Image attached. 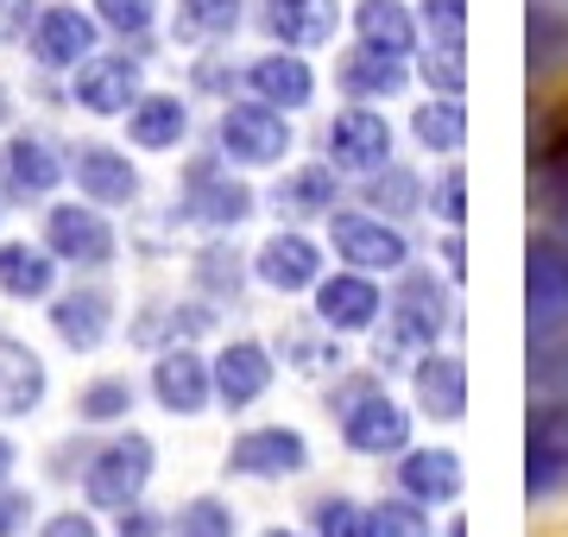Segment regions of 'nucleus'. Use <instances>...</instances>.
I'll return each instance as SVG.
<instances>
[{
	"mask_svg": "<svg viewBox=\"0 0 568 537\" xmlns=\"http://www.w3.org/2000/svg\"><path fill=\"white\" fill-rule=\"evenodd\" d=\"M424 83L443 89V95H462V83H467L462 44H436V39H429V51H424Z\"/></svg>",
	"mask_w": 568,
	"mask_h": 537,
	"instance_id": "nucleus-43",
	"label": "nucleus"
},
{
	"mask_svg": "<svg viewBox=\"0 0 568 537\" xmlns=\"http://www.w3.org/2000/svg\"><path fill=\"white\" fill-rule=\"evenodd\" d=\"M310 531L316 537H366V513L347 494H323L310 506Z\"/></svg>",
	"mask_w": 568,
	"mask_h": 537,
	"instance_id": "nucleus-40",
	"label": "nucleus"
},
{
	"mask_svg": "<svg viewBox=\"0 0 568 537\" xmlns=\"http://www.w3.org/2000/svg\"><path fill=\"white\" fill-rule=\"evenodd\" d=\"M328 165L335 171H361L373 178L379 165H392V126L379 108H342L335 121H328Z\"/></svg>",
	"mask_w": 568,
	"mask_h": 537,
	"instance_id": "nucleus-5",
	"label": "nucleus"
},
{
	"mask_svg": "<svg viewBox=\"0 0 568 537\" xmlns=\"http://www.w3.org/2000/svg\"><path fill=\"white\" fill-rule=\"evenodd\" d=\"M246 89H253L260 102L291 114V108H304L310 95H316V77H310V63L297 58V51H265V58L246 63Z\"/></svg>",
	"mask_w": 568,
	"mask_h": 537,
	"instance_id": "nucleus-25",
	"label": "nucleus"
},
{
	"mask_svg": "<svg viewBox=\"0 0 568 537\" xmlns=\"http://www.w3.org/2000/svg\"><path fill=\"white\" fill-rule=\"evenodd\" d=\"M13 455H20V449H13V443L0 436V487H7V475H13Z\"/></svg>",
	"mask_w": 568,
	"mask_h": 537,
	"instance_id": "nucleus-51",
	"label": "nucleus"
},
{
	"mask_svg": "<svg viewBox=\"0 0 568 537\" xmlns=\"http://www.w3.org/2000/svg\"><path fill=\"white\" fill-rule=\"evenodd\" d=\"M429 209H436L448 227L467 222V178H462V165H448L443 178H436V203H429Z\"/></svg>",
	"mask_w": 568,
	"mask_h": 537,
	"instance_id": "nucleus-45",
	"label": "nucleus"
},
{
	"mask_svg": "<svg viewBox=\"0 0 568 537\" xmlns=\"http://www.w3.org/2000/svg\"><path fill=\"white\" fill-rule=\"evenodd\" d=\"M241 26V0H178L183 39H227Z\"/></svg>",
	"mask_w": 568,
	"mask_h": 537,
	"instance_id": "nucleus-35",
	"label": "nucleus"
},
{
	"mask_svg": "<svg viewBox=\"0 0 568 537\" xmlns=\"http://www.w3.org/2000/svg\"><path fill=\"white\" fill-rule=\"evenodd\" d=\"M272 354L260 342H227L215 354V398H222L227 412H246V405H260L265 386H272Z\"/></svg>",
	"mask_w": 568,
	"mask_h": 537,
	"instance_id": "nucleus-16",
	"label": "nucleus"
},
{
	"mask_svg": "<svg viewBox=\"0 0 568 537\" xmlns=\"http://www.w3.org/2000/svg\"><path fill=\"white\" fill-rule=\"evenodd\" d=\"M39 537H102V531H95V518L89 513H58V518H44Z\"/></svg>",
	"mask_w": 568,
	"mask_h": 537,
	"instance_id": "nucleus-48",
	"label": "nucleus"
},
{
	"mask_svg": "<svg viewBox=\"0 0 568 537\" xmlns=\"http://www.w3.org/2000/svg\"><path fill=\"white\" fill-rule=\"evenodd\" d=\"M51 285H58V253L51 247H26V241L0 247V291L7 297L39 304V297H51Z\"/></svg>",
	"mask_w": 568,
	"mask_h": 537,
	"instance_id": "nucleus-28",
	"label": "nucleus"
},
{
	"mask_svg": "<svg viewBox=\"0 0 568 537\" xmlns=\"http://www.w3.org/2000/svg\"><path fill=\"white\" fill-rule=\"evenodd\" d=\"M291 354H297L304 373H335L342 367V348H335V342H316V335H291Z\"/></svg>",
	"mask_w": 568,
	"mask_h": 537,
	"instance_id": "nucleus-46",
	"label": "nucleus"
},
{
	"mask_svg": "<svg viewBox=\"0 0 568 537\" xmlns=\"http://www.w3.org/2000/svg\"><path fill=\"white\" fill-rule=\"evenodd\" d=\"M227 468L246 480H284V475H304L310 468V443L297 430H284V424H265V430H246L234 436V449H227Z\"/></svg>",
	"mask_w": 568,
	"mask_h": 537,
	"instance_id": "nucleus-9",
	"label": "nucleus"
},
{
	"mask_svg": "<svg viewBox=\"0 0 568 537\" xmlns=\"http://www.w3.org/2000/svg\"><path fill=\"white\" fill-rule=\"evenodd\" d=\"M386 297L373 285V272H335V278H316V323L342 335H361L379 323Z\"/></svg>",
	"mask_w": 568,
	"mask_h": 537,
	"instance_id": "nucleus-11",
	"label": "nucleus"
},
{
	"mask_svg": "<svg viewBox=\"0 0 568 537\" xmlns=\"http://www.w3.org/2000/svg\"><path fill=\"white\" fill-rule=\"evenodd\" d=\"M366 537H429V518L417 499H379L366 506Z\"/></svg>",
	"mask_w": 568,
	"mask_h": 537,
	"instance_id": "nucleus-38",
	"label": "nucleus"
},
{
	"mask_svg": "<svg viewBox=\"0 0 568 537\" xmlns=\"http://www.w3.org/2000/svg\"><path fill=\"white\" fill-rule=\"evenodd\" d=\"M171 537H234V506L215 499V494L190 499L178 513V525H171Z\"/></svg>",
	"mask_w": 568,
	"mask_h": 537,
	"instance_id": "nucleus-39",
	"label": "nucleus"
},
{
	"mask_svg": "<svg viewBox=\"0 0 568 537\" xmlns=\"http://www.w3.org/2000/svg\"><path fill=\"white\" fill-rule=\"evenodd\" d=\"M410 393H417V412H429L436 424H462L467 417V367L455 354H429L410 367Z\"/></svg>",
	"mask_w": 568,
	"mask_h": 537,
	"instance_id": "nucleus-22",
	"label": "nucleus"
},
{
	"mask_svg": "<svg viewBox=\"0 0 568 537\" xmlns=\"http://www.w3.org/2000/svg\"><path fill=\"white\" fill-rule=\"evenodd\" d=\"M537 209H544V222L568 241V140L556 152H544V165H537Z\"/></svg>",
	"mask_w": 568,
	"mask_h": 537,
	"instance_id": "nucleus-33",
	"label": "nucleus"
},
{
	"mask_svg": "<svg viewBox=\"0 0 568 537\" xmlns=\"http://www.w3.org/2000/svg\"><path fill=\"white\" fill-rule=\"evenodd\" d=\"M26 518H32V499H26V494H7V487H0V537L26 531Z\"/></svg>",
	"mask_w": 568,
	"mask_h": 537,
	"instance_id": "nucleus-47",
	"label": "nucleus"
},
{
	"mask_svg": "<svg viewBox=\"0 0 568 537\" xmlns=\"http://www.w3.org/2000/svg\"><path fill=\"white\" fill-rule=\"evenodd\" d=\"M183 215L203 227H234L253 215V190L241 178H222L215 165H196L190 171V196H183Z\"/></svg>",
	"mask_w": 568,
	"mask_h": 537,
	"instance_id": "nucleus-20",
	"label": "nucleus"
},
{
	"mask_svg": "<svg viewBox=\"0 0 568 537\" xmlns=\"http://www.w3.org/2000/svg\"><path fill=\"white\" fill-rule=\"evenodd\" d=\"M241 260H234V247H203L196 253V285L209 291V297H234L241 291Z\"/></svg>",
	"mask_w": 568,
	"mask_h": 537,
	"instance_id": "nucleus-41",
	"label": "nucleus"
},
{
	"mask_svg": "<svg viewBox=\"0 0 568 537\" xmlns=\"http://www.w3.org/2000/svg\"><path fill=\"white\" fill-rule=\"evenodd\" d=\"M410 133H417V145H424V152H443V159H455V152L467 145V108H462V95L417 102V114H410Z\"/></svg>",
	"mask_w": 568,
	"mask_h": 537,
	"instance_id": "nucleus-30",
	"label": "nucleus"
},
{
	"mask_svg": "<svg viewBox=\"0 0 568 537\" xmlns=\"http://www.w3.org/2000/svg\"><path fill=\"white\" fill-rule=\"evenodd\" d=\"M121 537H159V518H145L140 506H126V513H121Z\"/></svg>",
	"mask_w": 568,
	"mask_h": 537,
	"instance_id": "nucleus-49",
	"label": "nucleus"
},
{
	"mask_svg": "<svg viewBox=\"0 0 568 537\" xmlns=\"http://www.w3.org/2000/svg\"><path fill=\"white\" fill-rule=\"evenodd\" d=\"M13 121V102H7V89H0V126Z\"/></svg>",
	"mask_w": 568,
	"mask_h": 537,
	"instance_id": "nucleus-52",
	"label": "nucleus"
},
{
	"mask_svg": "<svg viewBox=\"0 0 568 537\" xmlns=\"http://www.w3.org/2000/svg\"><path fill=\"white\" fill-rule=\"evenodd\" d=\"M215 330V311H178V304H164V311H145L140 323H133V342L140 348H159L164 335H171V348H183L190 335Z\"/></svg>",
	"mask_w": 568,
	"mask_h": 537,
	"instance_id": "nucleus-32",
	"label": "nucleus"
},
{
	"mask_svg": "<svg viewBox=\"0 0 568 537\" xmlns=\"http://www.w3.org/2000/svg\"><path fill=\"white\" fill-rule=\"evenodd\" d=\"M525 304H530V330H556L568 316V241L562 234H537L525 247Z\"/></svg>",
	"mask_w": 568,
	"mask_h": 537,
	"instance_id": "nucleus-7",
	"label": "nucleus"
},
{
	"mask_svg": "<svg viewBox=\"0 0 568 537\" xmlns=\"http://www.w3.org/2000/svg\"><path fill=\"white\" fill-rule=\"evenodd\" d=\"M32 58L44 70H77L82 58H95V20L77 7H44L32 20Z\"/></svg>",
	"mask_w": 568,
	"mask_h": 537,
	"instance_id": "nucleus-14",
	"label": "nucleus"
},
{
	"mask_svg": "<svg viewBox=\"0 0 568 537\" xmlns=\"http://www.w3.org/2000/svg\"><path fill=\"white\" fill-rule=\"evenodd\" d=\"M0 171H7V184L20 190V196H51L63 178V159L51 140L20 133V140H7V152H0Z\"/></svg>",
	"mask_w": 568,
	"mask_h": 537,
	"instance_id": "nucleus-26",
	"label": "nucleus"
},
{
	"mask_svg": "<svg viewBox=\"0 0 568 537\" xmlns=\"http://www.w3.org/2000/svg\"><path fill=\"white\" fill-rule=\"evenodd\" d=\"M133 412V379L126 373H108V379H89L77 393V417L82 424H114V417Z\"/></svg>",
	"mask_w": 568,
	"mask_h": 537,
	"instance_id": "nucleus-34",
	"label": "nucleus"
},
{
	"mask_svg": "<svg viewBox=\"0 0 568 537\" xmlns=\"http://www.w3.org/2000/svg\"><path fill=\"white\" fill-rule=\"evenodd\" d=\"M335 417H342V436L354 455H405L410 449V412L373 373L347 379L342 393H335Z\"/></svg>",
	"mask_w": 568,
	"mask_h": 537,
	"instance_id": "nucleus-1",
	"label": "nucleus"
},
{
	"mask_svg": "<svg viewBox=\"0 0 568 537\" xmlns=\"http://www.w3.org/2000/svg\"><path fill=\"white\" fill-rule=\"evenodd\" d=\"M44 247L70 266H108L114 260V227L95 203H58L44 215Z\"/></svg>",
	"mask_w": 568,
	"mask_h": 537,
	"instance_id": "nucleus-8",
	"label": "nucleus"
},
{
	"mask_svg": "<svg viewBox=\"0 0 568 537\" xmlns=\"http://www.w3.org/2000/svg\"><path fill=\"white\" fill-rule=\"evenodd\" d=\"M530 405L568 412V342L562 348H537V361H530Z\"/></svg>",
	"mask_w": 568,
	"mask_h": 537,
	"instance_id": "nucleus-37",
	"label": "nucleus"
},
{
	"mask_svg": "<svg viewBox=\"0 0 568 537\" xmlns=\"http://www.w3.org/2000/svg\"><path fill=\"white\" fill-rule=\"evenodd\" d=\"M152 13H159V0H95V20L108 32H121V39H140L152 26Z\"/></svg>",
	"mask_w": 568,
	"mask_h": 537,
	"instance_id": "nucleus-42",
	"label": "nucleus"
},
{
	"mask_svg": "<svg viewBox=\"0 0 568 537\" xmlns=\"http://www.w3.org/2000/svg\"><path fill=\"white\" fill-rule=\"evenodd\" d=\"M152 468H159V449L145 436H121V443L95 449L89 475H82V494H89V506H102V513H126V506H140Z\"/></svg>",
	"mask_w": 568,
	"mask_h": 537,
	"instance_id": "nucleus-3",
	"label": "nucleus"
},
{
	"mask_svg": "<svg viewBox=\"0 0 568 537\" xmlns=\"http://www.w3.org/2000/svg\"><path fill=\"white\" fill-rule=\"evenodd\" d=\"M44 405V361L32 354V342L0 323V417H26Z\"/></svg>",
	"mask_w": 568,
	"mask_h": 537,
	"instance_id": "nucleus-18",
	"label": "nucleus"
},
{
	"mask_svg": "<svg viewBox=\"0 0 568 537\" xmlns=\"http://www.w3.org/2000/svg\"><path fill=\"white\" fill-rule=\"evenodd\" d=\"M398 487L417 506H455L462 499V455L455 449H405L398 455Z\"/></svg>",
	"mask_w": 568,
	"mask_h": 537,
	"instance_id": "nucleus-23",
	"label": "nucleus"
},
{
	"mask_svg": "<svg viewBox=\"0 0 568 537\" xmlns=\"http://www.w3.org/2000/svg\"><path fill=\"white\" fill-rule=\"evenodd\" d=\"M215 140L234 165H278L284 152H291V121H284V108L272 102H234L222 108V126H215Z\"/></svg>",
	"mask_w": 568,
	"mask_h": 537,
	"instance_id": "nucleus-4",
	"label": "nucleus"
},
{
	"mask_svg": "<svg viewBox=\"0 0 568 537\" xmlns=\"http://www.w3.org/2000/svg\"><path fill=\"white\" fill-rule=\"evenodd\" d=\"M386 354L379 361H405V354L417 348H436L443 342V330L455 323V304H448V291L436 272H405V285H398V297L386 304Z\"/></svg>",
	"mask_w": 568,
	"mask_h": 537,
	"instance_id": "nucleus-2",
	"label": "nucleus"
},
{
	"mask_svg": "<svg viewBox=\"0 0 568 537\" xmlns=\"http://www.w3.org/2000/svg\"><path fill=\"white\" fill-rule=\"evenodd\" d=\"M260 26L284 44V51H316V44L335 39L342 7H335V0H265Z\"/></svg>",
	"mask_w": 568,
	"mask_h": 537,
	"instance_id": "nucleus-13",
	"label": "nucleus"
},
{
	"mask_svg": "<svg viewBox=\"0 0 568 537\" xmlns=\"http://www.w3.org/2000/svg\"><path fill=\"white\" fill-rule=\"evenodd\" d=\"M366 203H373V215L386 209V215H410V209H424V190H417V178L398 165H379L373 178H366Z\"/></svg>",
	"mask_w": 568,
	"mask_h": 537,
	"instance_id": "nucleus-36",
	"label": "nucleus"
},
{
	"mask_svg": "<svg viewBox=\"0 0 568 537\" xmlns=\"http://www.w3.org/2000/svg\"><path fill=\"white\" fill-rule=\"evenodd\" d=\"M335 83H342L347 102H392V95H405L410 70H405V58H392V51H373V44H361V51H347V58H342Z\"/></svg>",
	"mask_w": 568,
	"mask_h": 537,
	"instance_id": "nucleus-24",
	"label": "nucleus"
},
{
	"mask_svg": "<svg viewBox=\"0 0 568 537\" xmlns=\"http://www.w3.org/2000/svg\"><path fill=\"white\" fill-rule=\"evenodd\" d=\"M152 393H159V405L171 417H196L215 398V367H203V354H190V348H159Z\"/></svg>",
	"mask_w": 568,
	"mask_h": 537,
	"instance_id": "nucleus-12",
	"label": "nucleus"
},
{
	"mask_svg": "<svg viewBox=\"0 0 568 537\" xmlns=\"http://www.w3.org/2000/svg\"><path fill=\"white\" fill-rule=\"evenodd\" d=\"M183 133H190V108L178 95H140V102L126 108V140L140 145V152H171Z\"/></svg>",
	"mask_w": 568,
	"mask_h": 537,
	"instance_id": "nucleus-27",
	"label": "nucleus"
},
{
	"mask_svg": "<svg viewBox=\"0 0 568 537\" xmlns=\"http://www.w3.org/2000/svg\"><path fill=\"white\" fill-rule=\"evenodd\" d=\"M278 209L291 215V222H316V215H328V209H335V165H310V171H297V178H284Z\"/></svg>",
	"mask_w": 568,
	"mask_h": 537,
	"instance_id": "nucleus-31",
	"label": "nucleus"
},
{
	"mask_svg": "<svg viewBox=\"0 0 568 537\" xmlns=\"http://www.w3.org/2000/svg\"><path fill=\"white\" fill-rule=\"evenodd\" d=\"M354 32H361V44L392 51V58H410L417 51V20H410L405 0H361L354 7Z\"/></svg>",
	"mask_w": 568,
	"mask_h": 537,
	"instance_id": "nucleus-29",
	"label": "nucleus"
},
{
	"mask_svg": "<svg viewBox=\"0 0 568 537\" xmlns=\"http://www.w3.org/2000/svg\"><path fill=\"white\" fill-rule=\"evenodd\" d=\"M328 241H335V253L354 272H405V260H410L405 234L392 222H379V215H335Z\"/></svg>",
	"mask_w": 568,
	"mask_h": 537,
	"instance_id": "nucleus-10",
	"label": "nucleus"
},
{
	"mask_svg": "<svg viewBox=\"0 0 568 537\" xmlns=\"http://www.w3.org/2000/svg\"><path fill=\"white\" fill-rule=\"evenodd\" d=\"M424 26L436 44H462L467 32V0H424Z\"/></svg>",
	"mask_w": 568,
	"mask_h": 537,
	"instance_id": "nucleus-44",
	"label": "nucleus"
},
{
	"mask_svg": "<svg viewBox=\"0 0 568 537\" xmlns=\"http://www.w3.org/2000/svg\"><path fill=\"white\" fill-rule=\"evenodd\" d=\"M108 323H114V297H108V291H95V285L63 291L58 304H51V330H58L63 348H77V354L102 348V342H108Z\"/></svg>",
	"mask_w": 568,
	"mask_h": 537,
	"instance_id": "nucleus-21",
	"label": "nucleus"
},
{
	"mask_svg": "<svg viewBox=\"0 0 568 537\" xmlns=\"http://www.w3.org/2000/svg\"><path fill=\"white\" fill-rule=\"evenodd\" d=\"M562 487H568V412H556V405H530L525 494L530 499H556Z\"/></svg>",
	"mask_w": 568,
	"mask_h": 537,
	"instance_id": "nucleus-6",
	"label": "nucleus"
},
{
	"mask_svg": "<svg viewBox=\"0 0 568 537\" xmlns=\"http://www.w3.org/2000/svg\"><path fill=\"white\" fill-rule=\"evenodd\" d=\"M70 171H77V190L95 209H121L140 196V171L126 165V152H114V145H77Z\"/></svg>",
	"mask_w": 568,
	"mask_h": 537,
	"instance_id": "nucleus-17",
	"label": "nucleus"
},
{
	"mask_svg": "<svg viewBox=\"0 0 568 537\" xmlns=\"http://www.w3.org/2000/svg\"><path fill=\"white\" fill-rule=\"evenodd\" d=\"M140 63L133 58H82L77 63V102L89 114H126L140 102Z\"/></svg>",
	"mask_w": 568,
	"mask_h": 537,
	"instance_id": "nucleus-15",
	"label": "nucleus"
},
{
	"mask_svg": "<svg viewBox=\"0 0 568 537\" xmlns=\"http://www.w3.org/2000/svg\"><path fill=\"white\" fill-rule=\"evenodd\" d=\"M253 272H260V285H272V291H310L323 278V247H316L310 234H272V241L253 253Z\"/></svg>",
	"mask_w": 568,
	"mask_h": 537,
	"instance_id": "nucleus-19",
	"label": "nucleus"
},
{
	"mask_svg": "<svg viewBox=\"0 0 568 537\" xmlns=\"http://www.w3.org/2000/svg\"><path fill=\"white\" fill-rule=\"evenodd\" d=\"M443 260H448V278H462L467 272V247H462V234L448 227V241H443Z\"/></svg>",
	"mask_w": 568,
	"mask_h": 537,
	"instance_id": "nucleus-50",
	"label": "nucleus"
}]
</instances>
